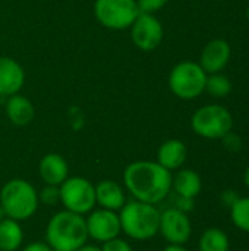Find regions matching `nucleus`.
<instances>
[{
  "instance_id": "obj_1",
  "label": "nucleus",
  "mask_w": 249,
  "mask_h": 251,
  "mask_svg": "<svg viewBox=\"0 0 249 251\" xmlns=\"http://www.w3.org/2000/svg\"><path fill=\"white\" fill-rule=\"evenodd\" d=\"M172 174L157 162L138 160L125 168L123 182L138 201L157 204L172 190Z\"/></svg>"
},
{
  "instance_id": "obj_2",
  "label": "nucleus",
  "mask_w": 249,
  "mask_h": 251,
  "mask_svg": "<svg viewBox=\"0 0 249 251\" xmlns=\"http://www.w3.org/2000/svg\"><path fill=\"white\" fill-rule=\"evenodd\" d=\"M87 224L82 215L62 210L47 224L45 241L51 250L76 251L87 244Z\"/></svg>"
},
{
  "instance_id": "obj_3",
  "label": "nucleus",
  "mask_w": 249,
  "mask_h": 251,
  "mask_svg": "<svg viewBox=\"0 0 249 251\" xmlns=\"http://www.w3.org/2000/svg\"><path fill=\"white\" fill-rule=\"evenodd\" d=\"M119 212L122 231L129 238L145 241L158 234L160 212L154 204L134 200L125 203Z\"/></svg>"
},
{
  "instance_id": "obj_4",
  "label": "nucleus",
  "mask_w": 249,
  "mask_h": 251,
  "mask_svg": "<svg viewBox=\"0 0 249 251\" xmlns=\"http://www.w3.org/2000/svg\"><path fill=\"white\" fill-rule=\"evenodd\" d=\"M40 200L35 188L25 179L7 181L0 191V206L6 218L18 222L29 219L38 209Z\"/></svg>"
},
{
  "instance_id": "obj_5",
  "label": "nucleus",
  "mask_w": 249,
  "mask_h": 251,
  "mask_svg": "<svg viewBox=\"0 0 249 251\" xmlns=\"http://www.w3.org/2000/svg\"><path fill=\"white\" fill-rule=\"evenodd\" d=\"M192 131L208 140H219L233 128L232 113L220 104H207L200 107L191 118Z\"/></svg>"
},
{
  "instance_id": "obj_6",
  "label": "nucleus",
  "mask_w": 249,
  "mask_h": 251,
  "mask_svg": "<svg viewBox=\"0 0 249 251\" xmlns=\"http://www.w3.org/2000/svg\"><path fill=\"white\" fill-rule=\"evenodd\" d=\"M207 74L197 62L185 60L178 63L169 75L172 93L182 100H192L205 91Z\"/></svg>"
},
{
  "instance_id": "obj_7",
  "label": "nucleus",
  "mask_w": 249,
  "mask_h": 251,
  "mask_svg": "<svg viewBox=\"0 0 249 251\" xmlns=\"http://www.w3.org/2000/svg\"><path fill=\"white\" fill-rule=\"evenodd\" d=\"M136 0H95V19L109 29H126L139 15Z\"/></svg>"
},
{
  "instance_id": "obj_8",
  "label": "nucleus",
  "mask_w": 249,
  "mask_h": 251,
  "mask_svg": "<svg viewBox=\"0 0 249 251\" xmlns=\"http://www.w3.org/2000/svg\"><path fill=\"white\" fill-rule=\"evenodd\" d=\"M60 201L65 210L85 215L90 213L95 206V187L82 176L66 178V181L59 187Z\"/></svg>"
},
{
  "instance_id": "obj_9",
  "label": "nucleus",
  "mask_w": 249,
  "mask_h": 251,
  "mask_svg": "<svg viewBox=\"0 0 249 251\" xmlns=\"http://www.w3.org/2000/svg\"><path fill=\"white\" fill-rule=\"evenodd\" d=\"M163 25L151 13H139L131 25V38L142 51L156 50L163 41Z\"/></svg>"
},
{
  "instance_id": "obj_10",
  "label": "nucleus",
  "mask_w": 249,
  "mask_h": 251,
  "mask_svg": "<svg viewBox=\"0 0 249 251\" xmlns=\"http://www.w3.org/2000/svg\"><path fill=\"white\" fill-rule=\"evenodd\" d=\"M158 232H161V235L166 241H169V244L183 246L191 238L192 225L186 213L178 210L176 207H172L160 213Z\"/></svg>"
},
{
  "instance_id": "obj_11",
  "label": "nucleus",
  "mask_w": 249,
  "mask_h": 251,
  "mask_svg": "<svg viewBox=\"0 0 249 251\" xmlns=\"http://www.w3.org/2000/svg\"><path fill=\"white\" fill-rule=\"evenodd\" d=\"M85 224L88 237L98 243H106L112 238H116L122 232L119 215L107 209L91 212L90 216L85 218Z\"/></svg>"
},
{
  "instance_id": "obj_12",
  "label": "nucleus",
  "mask_w": 249,
  "mask_h": 251,
  "mask_svg": "<svg viewBox=\"0 0 249 251\" xmlns=\"http://www.w3.org/2000/svg\"><path fill=\"white\" fill-rule=\"evenodd\" d=\"M230 54L232 50L226 40L222 38L211 40L210 43L205 44V47L201 51L200 66L205 71L207 75L222 72L227 66L230 60Z\"/></svg>"
},
{
  "instance_id": "obj_13",
  "label": "nucleus",
  "mask_w": 249,
  "mask_h": 251,
  "mask_svg": "<svg viewBox=\"0 0 249 251\" xmlns=\"http://www.w3.org/2000/svg\"><path fill=\"white\" fill-rule=\"evenodd\" d=\"M25 82L22 66L7 56H0V96L10 97L18 94Z\"/></svg>"
},
{
  "instance_id": "obj_14",
  "label": "nucleus",
  "mask_w": 249,
  "mask_h": 251,
  "mask_svg": "<svg viewBox=\"0 0 249 251\" xmlns=\"http://www.w3.org/2000/svg\"><path fill=\"white\" fill-rule=\"evenodd\" d=\"M38 172L45 185L60 187L68 178L69 168L63 156L57 153H48L40 160Z\"/></svg>"
},
{
  "instance_id": "obj_15",
  "label": "nucleus",
  "mask_w": 249,
  "mask_h": 251,
  "mask_svg": "<svg viewBox=\"0 0 249 251\" xmlns=\"http://www.w3.org/2000/svg\"><path fill=\"white\" fill-rule=\"evenodd\" d=\"M95 203L101 209L117 212L120 210L125 203L126 197L123 193V188L112 179H104L95 185Z\"/></svg>"
},
{
  "instance_id": "obj_16",
  "label": "nucleus",
  "mask_w": 249,
  "mask_h": 251,
  "mask_svg": "<svg viewBox=\"0 0 249 251\" xmlns=\"http://www.w3.org/2000/svg\"><path fill=\"white\" fill-rule=\"evenodd\" d=\"M186 156V146L181 140H167L158 147L157 163H160L167 171H175L185 163Z\"/></svg>"
},
{
  "instance_id": "obj_17",
  "label": "nucleus",
  "mask_w": 249,
  "mask_h": 251,
  "mask_svg": "<svg viewBox=\"0 0 249 251\" xmlns=\"http://www.w3.org/2000/svg\"><path fill=\"white\" fill-rule=\"evenodd\" d=\"M6 115L13 125L25 126L34 119L35 110L32 103L26 97L13 94L6 101Z\"/></svg>"
},
{
  "instance_id": "obj_18",
  "label": "nucleus",
  "mask_w": 249,
  "mask_h": 251,
  "mask_svg": "<svg viewBox=\"0 0 249 251\" xmlns=\"http://www.w3.org/2000/svg\"><path fill=\"white\" fill-rule=\"evenodd\" d=\"M172 188L181 197L195 199L201 193L203 182L195 171L182 169L175 175V178H172Z\"/></svg>"
},
{
  "instance_id": "obj_19",
  "label": "nucleus",
  "mask_w": 249,
  "mask_h": 251,
  "mask_svg": "<svg viewBox=\"0 0 249 251\" xmlns=\"http://www.w3.org/2000/svg\"><path fill=\"white\" fill-rule=\"evenodd\" d=\"M23 241V231L18 221L4 218L0 222V250L15 251Z\"/></svg>"
},
{
  "instance_id": "obj_20",
  "label": "nucleus",
  "mask_w": 249,
  "mask_h": 251,
  "mask_svg": "<svg viewBox=\"0 0 249 251\" xmlns=\"http://www.w3.org/2000/svg\"><path fill=\"white\" fill-rule=\"evenodd\" d=\"M230 243L225 231L219 228H208L200 238V251H229Z\"/></svg>"
},
{
  "instance_id": "obj_21",
  "label": "nucleus",
  "mask_w": 249,
  "mask_h": 251,
  "mask_svg": "<svg viewBox=\"0 0 249 251\" xmlns=\"http://www.w3.org/2000/svg\"><path fill=\"white\" fill-rule=\"evenodd\" d=\"M205 91L216 99H223L232 91V82L230 79L223 75L222 72L217 74H210L207 75L205 81Z\"/></svg>"
},
{
  "instance_id": "obj_22",
  "label": "nucleus",
  "mask_w": 249,
  "mask_h": 251,
  "mask_svg": "<svg viewBox=\"0 0 249 251\" xmlns=\"http://www.w3.org/2000/svg\"><path fill=\"white\" fill-rule=\"evenodd\" d=\"M230 218L238 229L249 232V197H239L230 206Z\"/></svg>"
},
{
  "instance_id": "obj_23",
  "label": "nucleus",
  "mask_w": 249,
  "mask_h": 251,
  "mask_svg": "<svg viewBox=\"0 0 249 251\" xmlns=\"http://www.w3.org/2000/svg\"><path fill=\"white\" fill-rule=\"evenodd\" d=\"M38 200L47 206H56L60 201V188L54 187V185H45L40 191Z\"/></svg>"
},
{
  "instance_id": "obj_24",
  "label": "nucleus",
  "mask_w": 249,
  "mask_h": 251,
  "mask_svg": "<svg viewBox=\"0 0 249 251\" xmlns=\"http://www.w3.org/2000/svg\"><path fill=\"white\" fill-rule=\"evenodd\" d=\"M167 0H136L138 9L141 13H151L154 15V12L163 9L166 6Z\"/></svg>"
},
{
  "instance_id": "obj_25",
  "label": "nucleus",
  "mask_w": 249,
  "mask_h": 251,
  "mask_svg": "<svg viewBox=\"0 0 249 251\" xmlns=\"http://www.w3.org/2000/svg\"><path fill=\"white\" fill-rule=\"evenodd\" d=\"M101 251H132V247L128 241L116 237V238H112V240L103 243Z\"/></svg>"
},
{
  "instance_id": "obj_26",
  "label": "nucleus",
  "mask_w": 249,
  "mask_h": 251,
  "mask_svg": "<svg viewBox=\"0 0 249 251\" xmlns=\"http://www.w3.org/2000/svg\"><path fill=\"white\" fill-rule=\"evenodd\" d=\"M223 143H225V147L227 149V150H230V151H239L241 150V147H242V140H241V137L238 135V134H235V132H229V134H226L223 138Z\"/></svg>"
},
{
  "instance_id": "obj_27",
  "label": "nucleus",
  "mask_w": 249,
  "mask_h": 251,
  "mask_svg": "<svg viewBox=\"0 0 249 251\" xmlns=\"http://www.w3.org/2000/svg\"><path fill=\"white\" fill-rule=\"evenodd\" d=\"M176 209L183 212V213L191 212L194 209V199H186V197L178 196V199H176Z\"/></svg>"
},
{
  "instance_id": "obj_28",
  "label": "nucleus",
  "mask_w": 249,
  "mask_h": 251,
  "mask_svg": "<svg viewBox=\"0 0 249 251\" xmlns=\"http://www.w3.org/2000/svg\"><path fill=\"white\" fill-rule=\"evenodd\" d=\"M239 199V196H238V193L236 191H233V190H227V191H225L223 194H222V200H223V203L226 204V206H232L236 200Z\"/></svg>"
},
{
  "instance_id": "obj_29",
  "label": "nucleus",
  "mask_w": 249,
  "mask_h": 251,
  "mask_svg": "<svg viewBox=\"0 0 249 251\" xmlns=\"http://www.w3.org/2000/svg\"><path fill=\"white\" fill-rule=\"evenodd\" d=\"M22 251H51V249L47 243H31L25 246Z\"/></svg>"
},
{
  "instance_id": "obj_30",
  "label": "nucleus",
  "mask_w": 249,
  "mask_h": 251,
  "mask_svg": "<svg viewBox=\"0 0 249 251\" xmlns=\"http://www.w3.org/2000/svg\"><path fill=\"white\" fill-rule=\"evenodd\" d=\"M163 251H188L182 244H169Z\"/></svg>"
},
{
  "instance_id": "obj_31",
  "label": "nucleus",
  "mask_w": 249,
  "mask_h": 251,
  "mask_svg": "<svg viewBox=\"0 0 249 251\" xmlns=\"http://www.w3.org/2000/svg\"><path fill=\"white\" fill-rule=\"evenodd\" d=\"M76 251H101V249L97 247V246H88V244H85V246H82L79 250Z\"/></svg>"
},
{
  "instance_id": "obj_32",
  "label": "nucleus",
  "mask_w": 249,
  "mask_h": 251,
  "mask_svg": "<svg viewBox=\"0 0 249 251\" xmlns=\"http://www.w3.org/2000/svg\"><path fill=\"white\" fill-rule=\"evenodd\" d=\"M244 181H245V185L249 188V166L247 168L245 174H244Z\"/></svg>"
},
{
  "instance_id": "obj_33",
  "label": "nucleus",
  "mask_w": 249,
  "mask_h": 251,
  "mask_svg": "<svg viewBox=\"0 0 249 251\" xmlns=\"http://www.w3.org/2000/svg\"><path fill=\"white\" fill-rule=\"evenodd\" d=\"M4 218H6V215H4V210H3V209H1V206H0V222H1Z\"/></svg>"
},
{
  "instance_id": "obj_34",
  "label": "nucleus",
  "mask_w": 249,
  "mask_h": 251,
  "mask_svg": "<svg viewBox=\"0 0 249 251\" xmlns=\"http://www.w3.org/2000/svg\"><path fill=\"white\" fill-rule=\"evenodd\" d=\"M247 18H248V21H249V6H248V9H247Z\"/></svg>"
},
{
  "instance_id": "obj_35",
  "label": "nucleus",
  "mask_w": 249,
  "mask_h": 251,
  "mask_svg": "<svg viewBox=\"0 0 249 251\" xmlns=\"http://www.w3.org/2000/svg\"><path fill=\"white\" fill-rule=\"evenodd\" d=\"M51 251H57V250H51Z\"/></svg>"
},
{
  "instance_id": "obj_36",
  "label": "nucleus",
  "mask_w": 249,
  "mask_h": 251,
  "mask_svg": "<svg viewBox=\"0 0 249 251\" xmlns=\"http://www.w3.org/2000/svg\"><path fill=\"white\" fill-rule=\"evenodd\" d=\"M0 251H1V250H0Z\"/></svg>"
}]
</instances>
